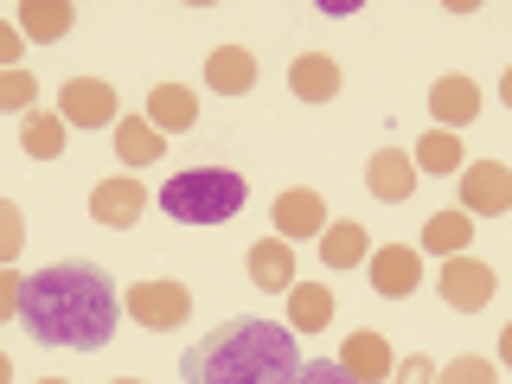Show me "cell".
I'll return each mask as SVG.
<instances>
[{"instance_id": "2e32d148", "label": "cell", "mask_w": 512, "mask_h": 384, "mask_svg": "<svg viewBox=\"0 0 512 384\" xmlns=\"http://www.w3.org/2000/svg\"><path fill=\"white\" fill-rule=\"evenodd\" d=\"M244 269H250V282L263 288V295H288V288H295V244H282L276 231L256 237L250 256H244Z\"/></svg>"}, {"instance_id": "cb8c5ba5", "label": "cell", "mask_w": 512, "mask_h": 384, "mask_svg": "<svg viewBox=\"0 0 512 384\" xmlns=\"http://www.w3.org/2000/svg\"><path fill=\"white\" fill-rule=\"evenodd\" d=\"M64 141H71V128H64L58 109H32V116H20V148H26V160H58Z\"/></svg>"}, {"instance_id": "5b68a950", "label": "cell", "mask_w": 512, "mask_h": 384, "mask_svg": "<svg viewBox=\"0 0 512 384\" xmlns=\"http://www.w3.org/2000/svg\"><path fill=\"white\" fill-rule=\"evenodd\" d=\"M455 212L468 218H506L512 212V167L506 160H468V167L455 173Z\"/></svg>"}, {"instance_id": "4316f807", "label": "cell", "mask_w": 512, "mask_h": 384, "mask_svg": "<svg viewBox=\"0 0 512 384\" xmlns=\"http://www.w3.org/2000/svg\"><path fill=\"white\" fill-rule=\"evenodd\" d=\"M20 250H26V212L0 199V269H20Z\"/></svg>"}, {"instance_id": "9a60e30c", "label": "cell", "mask_w": 512, "mask_h": 384, "mask_svg": "<svg viewBox=\"0 0 512 384\" xmlns=\"http://www.w3.org/2000/svg\"><path fill=\"white\" fill-rule=\"evenodd\" d=\"M141 116L173 141V135H186V128H199V90L192 84H154L148 103H141Z\"/></svg>"}, {"instance_id": "ba28073f", "label": "cell", "mask_w": 512, "mask_h": 384, "mask_svg": "<svg viewBox=\"0 0 512 384\" xmlns=\"http://www.w3.org/2000/svg\"><path fill=\"white\" fill-rule=\"evenodd\" d=\"M269 224H276L282 244H308V237L320 244V231L333 224V212L314 186H288V192H276V205H269Z\"/></svg>"}, {"instance_id": "44dd1931", "label": "cell", "mask_w": 512, "mask_h": 384, "mask_svg": "<svg viewBox=\"0 0 512 384\" xmlns=\"http://www.w3.org/2000/svg\"><path fill=\"white\" fill-rule=\"evenodd\" d=\"M282 301H288V320H282V327L295 333V340H301V333H327L333 327V288L327 282H295Z\"/></svg>"}, {"instance_id": "8fae6325", "label": "cell", "mask_w": 512, "mask_h": 384, "mask_svg": "<svg viewBox=\"0 0 512 384\" xmlns=\"http://www.w3.org/2000/svg\"><path fill=\"white\" fill-rule=\"evenodd\" d=\"M365 276H372V288L384 301H410L423 288V250L416 244H378L365 256Z\"/></svg>"}, {"instance_id": "d6986e66", "label": "cell", "mask_w": 512, "mask_h": 384, "mask_svg": "<svg viewBox=\"0 0 512 384\" xmlns=\"http://www.w3.org/2000/svg\"><path fill=\"white\" fill-rule=\"evenodd\" d=\"M410 160H416L423 180H455V173L468 167V148H461V135H448V128H423L416 148H410Z\"/></svg>"}, {"instance_id": "7a4b0ae2", "label": "cell", "mask_w": 512, "mask_h": 384, "mask_svg": "<svg viewBox=\"0 0 512 384\" xmlns=\"http://www.w3.org/2000/svg\"><path fill=\"white\" fill-rule=\"evenodd\" d=\"M301 372V346L295 333L276 320H224L199 346L180 352V378L186 384H288Z\"/></svg>"}, {"instance_id": "7402d4cb", "label": "cell", "mask_w": 512, "mask_h": 384, "mask_svg": "<svg viewBox=\"0 0 512 384\" xmlns=\"http://www.w3.org/2000/svg\"><path fill=\"white\" fill-rule=\"evenodd\" d=\"M474 231H480V224H474L468 212H455V205H448V212H436V218L423 224V237H416V250H423V256H436V263H448V256H468Z\"/></svg>"}, {"instance_id": "7c38bea8", "label": "cell", "mask_w": 512, "mask_h": 384, "mask_svg": "<svg viewBox=\"0 0 512 384\" xmlns=\"http://www.w3.org/2000/svg\"><path fill=\"white\" fill-rule=\"evenodd\" d=\"M340 372L352 384H391L397 352H391V340H384L378 327H359V333H346V346H340Z\"/></svg>"}, {"instance_id": "ffe728a7", "label": "cell", "mask_w": 512, "mask_h": 384, "mask_svg": "<svg viewBox=\"0 0 512 384\" xmlns=\"http://www.w3.org/2000/svg\"><path fill=\"white\" fill-rule=\"evenodd\" d=\"M314 250H320V263H327V269H359L378 244H372V231H365L359 218H333L327 231H320Z\"/></svg>"}, {"instance_id": "d4e9b609", "label": "cell", "mask_w": 512, "mask_h": 384, "mask_svg": "<svg viewBox=\"0 0 512 384\" xmlns=\"http://www.w3.org/2000/svg\"><path fill=\"white\" fill-rule=\"evenodd\" d=\"M436 384H500V365L487 359V352H461V359H448Z\"/></svg>"}, {"instance_id": "4fadbf2b", "label": "cell", "mask_w": 512, "mask_h": 384, "mask_svg": "<svg viewBox=\"0 0 512 384\" xmlns=\"http://www.w3.org/2000/svg\"><path fill=\"white\" fill-rule=\"evenodd\" d=\"M416 186H423V173H416L410 148H378L365 160V192H372L378 205H404Z\"/></svg>"}, {"instance_id": "83f0119b", "label": "cell", "mask_w": 512, "mask_h": 384, "mask_svg": "<svg viewBox=\"0 0 512 384\" xmlns=\"http://www.w3.org/2000/svg\"><path fill=\"white\" fill-rule=\"evenodd\" d=\"M436 372H442V365L429 359V352H410V359H397L391 384H436Z\"/></svg>"}, {"instance_id": "8992f818", "label": "cell", "mask_w": 512, "mask_h": 384, "mask_svg": "<svg viewBox=\"0 0 512 384\" xmlns=\"http://www.w3.org/2000/svg\"><path fill=\"white\" fill-rule=\"evenodd\" d=\"M436 295L455 314H480V308H493V295H500V276H493V263H480L468 250V256H448L436 269Z\"/></svg>"}, {"instance_id": "9c48e42d", "label": "cell", "mask_w": 512, "mask_h": 384, "mask_svg": "<svg viewBox=\"0 0 512 384\" xmlns=\"http://www.w3.org/2000/svg\"><path fill=\"white\" fill-rule=\"evenodd\" d=\"M480 109H487V90H480L468 71H442L436 84H429V122L448 128V135H461L468 122H480Z\"/></svg>"}, {"instance_id": "4dcf8cb0", "label": "cell", "mask_w": 512, "mask_h": 384, "mask_svg": "<svg viewBox=\"0 0 512 384\" xmlns=\"http://www.w3.org/2000/svg\"><path fill=\"white\" fill-rule=\"evenodd\" d=\"M20 52H26V39H20V26H13V13L0 20V71H20Z\"/></svg>"}, {"instance_id": "3957f363", "label": "cell", "mask_w": 512, "mask_h": 384, "mask_svg": "<svg viewBox=\"0 0 512 384\" xmlns=\"http://www.w3.org/2000/svg\"><path fill=\"white\" fill-rule=\"evenodd\" d=\"M154 199H160V212L180 218V224H231L244 212L250 186H244L237 167H186V173H173Z\"/></svg>"}, {"instance_id": "836d02e7", "label": "cell", "mask_w": 512, "mask_h": 384, "mask_svg": "<svg viewBox=\"0 0 512 384\" xmlns=\"http://www.w3.org/2000/svg\"><path fill=\"white\" fill-rule=\"evenodd\" d=\"M0 384H13V359H7V352H0Z\"/></svg>"}, {"instance_id": "e0dca14e", "label": "cell", "mask_w": 512, "mask_h": 384, "mask_svg": "<svg viewBox=\"0 0 512 384\" xmlns=\"http://www.w3.org/2000/svg\"><path fill=\"white\" fill-rule=\"evenodd\" d=\"M205 90L250 96L256 90V52L250 45H212V52H205Z\"/></svg>"}, {"instance_id": "f546056e", "label": "cell", "mask_w": 512, "mask_h": 384, "mask_svg": "<svg viewBox=\"0 0 512 384\" xmlns=\"http://www.w3.org/2000/svg\"><path fill=\"white\" fill-rule=\"evenodd\" d=\"M288 384H352V378L340 372V359H308V365H301V372L288 378Z\"/></svg>"}, {"instance_id": "30bf717a", "label": "cell", "mask_w": 512, "mask_h": 384, "mask_svg": "<svg viewBox=\"0 0 512 384\" xmlns=\"http://www.w3.org/2000/svg\"><path fill=\"white\" fill-rule=\"evenodd\" d=\"M141 212H148L141 173H109V180L90 186V218L103 224V231H128V224H141Z\"/></svg>"}, {"instance_id": "f1b7e54d", "label": "cell", "mask_w": 512, "mask_h": 384, "mask_svg": "<svg viewBox=\"0 0 512 384\" xmlns=\"http://www.w3.org/2000/svg\"><path fill=\"white\" fill-rule=\"evenodd\" d=\"M20 295H26V276L20 269H0V327L20 320Z\"/></svg>"}, {"instance_id": "d590c367", "label": "cell", "mask_w": 512, "mask_h": 384, "mask_svg": "<svg viewBox=\"0 0 512 384\" xmlns=\"http://www.w3.org/2000/svg\"><path fill=\"white\" fill-rule=\"evenodd\" d=\"M109 384H141V378H109Z\"/></svg>"}, {"instance_id": "484cf974", "label": "cell", "mask_w": 512, "mask_h": 384, "mask_svg": "<svg viewBox=\"0 0 512 384\" xmlns=\"http://www.w3.org/2000/svg\"><path fill=\"white\" fill-rule=\"evenodd\" d=\"M0 109H7V116H32V109H39V77L32 71H0Z\"/></svg>"}, {"instance_id": "277c9868", "label": "cell", "mask_w": 512, "mask_h": 384, "mask_svg": "<svg viewBox=\"0 0 512 384\" xmlns=\"http://www.w3.org/2000/svg\"><path fill=\"white\" fill-rule=\"evenodd\" d=\"M122 314L148 333H173L192 320V288L173 282V276H141V282L122 288Z\"/></svg>"}, {"instance_id": "52a82bcc", "label": "cell", "mask_w": 512, "mask_h": 384, "mask_svg": "<svg viewBox=\"0 0 512 384\" xmlns=\"http://www.w3.org/2000/svg\"><path fill=\"white\" fill-rule=\"evenodd\" d=\"M58 116L64 128H116L122 122V96L109 77H64L58 84Z\"/></svg>"}, {"instance_id": "603a6c76", "label": "cell", "mask_w": 512, "mask_h": 384, "mask_svg": "<svg viewBox=\"0 0 512 384\" xmlns=\"http://www.w3.org/2000/svg\"><path fill=\"white\" fill-rule=\"evenodd\" d=\"M340 64H333L327 52H301L295 64H288V90L301 96V103H333V96H340Z\"/></svg>"}, {"instance_id": "6da1fadb", "label": "cell", "mask_w": 512, "mask_h": 384, "mask_svg": "<svg viewBox=\"0 0 512 384\" xmlns=\"http://www.w3.org/2000/svg\"><path fill=\"white\" fill-rule=\"evenodd\" d=\"M20 327L39 346L103 352L122 327V288L96 263H52V269H39V276H26Z\"/></svg>"}, {"instance_id": "5bb4252c", "label": "cell", "mask_w": 512, "mask_h": 384, "mask_svg": "<svg viewBox=\"0 0 512 384\" xmlns=\"http://www.w3.org/2000/svg\"><path fill=\"white\" fill-rule=\"evenodd\" d=\"M109 148H116L122 173H141V167H154V160L167 154V135H160L148 116H128V109H122V122L109 128Z\"/></svg>"}, {"instance_id": "ac0fdd59", "label": "cell", "mask_w": 512, "mask_h": 384, "mask_svg": "<svg viewBox=\"0 0 512 384\" xmlns=\"http://www.w3.org/2000/svg\"><path fill=\"white\" fill-rule=\"evenodd\" d=\"M13 26H20L26 45H58L64 32L77 26V7L71 0H20V7H13Z\"/></svg>"}, {"instance_id": "e575fe53", "label": "cell", "mask_w": 512, "mask_h": 384, "mask_svg": "<svg viewBox=\"0 0 512 384\" xmlns=\"http://www.w3.org/2000/svg\"><path fill=\"white\" fill-rule=\"evenodd\" d=\"M39 384H71V378H39Z\"/></svg>"}, {"instance_id": "1f68e13d", "label": "cell", "mask_w": 512, "mask_h": 384, "mask_svg": "<svg viewBox=\"0 0 512 384\" xmlns=\"http://www.w3.org/2000/svg\"><path fill=\"white\" fill-rule=\"evenodd\" d=\"M493 365H506V372H512V320L500 327V340H493Z\"/></svg>"}, {"instance_id": "d6a6232c", "label": "cell", "mask_w": 512, "mask_h": 384, "mask_svg": "<svg viewBox=\"0 0 512 384\" xmlns=\"http://www.w3.org/2000/svg\"><path fill=\"white\" fill-rule=\"evenodd\" d=\"M500 103L512 109V64H506V71H500Z\"/></svg>"}]
</instances>
